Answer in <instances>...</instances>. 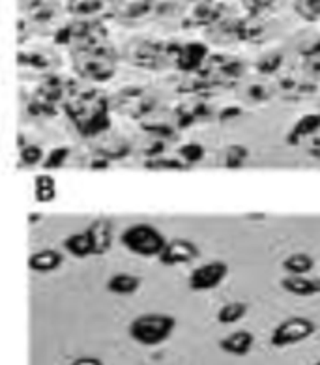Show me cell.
<instances>
[{
    "instance_id": "cell-1",
    "label": "cell",
    "mask_w": 320,
    "mask_h": 365,
    "mask_svg": "<svg viewBox=\"0 0 320 365\" xmlns=\"http://www.w3.org/2000/svg\"><path fill=\"white\" fill-rule=\"evenodd\" d=\"M176 330V319L167 313H145L130 324V337L145 346L165 343Z\"/></svg>"
},
{
    "instance_id": "cell-7",
    "label": "cell",
    "mask_w": 320,
    "mask_h": 365,
    "mask_svg": "<svg viewBox=\"0 0 320 365\" xmlns=\"http://www.w3.org/2000/svg\"><path fill=\"white\" fill-rule=\"evenodd\" d=\"M253 345H255V335L249 330H236L220 341V349L225 354L238 356V358L249 354L253 350Z\"/></svg>"
},
{
    "instance_id": "cell-2",
    "label": "cell",
    "mask_w": 320,
    "mask_h": 365,
    "mask_svg": "<svg viewBox=\"0 0 320 365\" xmlns=\"http://www.w3.org/2000/svg\"><path fill=\"white\" fill-rule=\"evenodd\" d=\"M122 242L131 253L143 257H160L161 250L167 244L165 236L148 223H137V225L128 227L122 235Z\"/></svg>"
},
{
    "instance_id": "cell-9",
    "label": "cell",
    "mask_w": 320,
    "mask_h": 365,
    "mask_svg": "<svg viewBox=\"0 0 320 365\" xmlns=\"http://www.w3.org/2000/svg\"><path fill=\"white\" fill-rule=\"evenodd\" d=\"M249 313V304L247 302L242 300H234V302H227L225 305H221L220 311H217V322L223 326H230L236 324V322H240L245 315Z\"/></svg>"
},
{
    "instance_id": "cell-4",
    "label": "cell",
    "mask_w": 320,
    "mask_h": 365,
    "mask_svg": "<svg viewBox=\"0 0 320 365\" xmlns=\"http://www.w3.org/2000/svg\"><path fill=\"white\" fill-rule=\"evenodd\" d=\"M227 275H229V264L225 260H208L191 272L187 277V285L195 292H206V290L217 289L227 279Z\"/></svg>"
},
{
    "instance_id": "cell-6",
    "label": "cell",
    "mask_w": 320,
    "mask_h": 365,
    "mask_svg": "<svg viewBox=\"0 0 320 365\" xmlns=\"http://www.w3.org/2000/svg\"><path fill=\"white\" fill-rule=\"evenodd\" d=\"M279 285L287 294L298 296V298H311V296L320 294V279L319 277H313L311 274L283 275Z\"/></svg>"
},
{
    "instance_id": "cell-5",
    "label": "cell",
    "mask_w": 320,
    "mask_h": 365,
    "mask_svg": "<svg viewBox=\"0 0 320 365\" xmlns=\"http://www.w3.org/2000/svg\"><path fill=\"white\" fill-rule=\"evenodd\" d=\"M200 255V250L197 244L185 238H176V240L167 242L165 247L161 250L160 260L163 264L169 266H180V264H190L197 257Z\"/></svg>"
},
{
    "instance_id": "cell-8",
    "label": "cell",
    "mask_w": 320,
    "mask_h": 365,
    "mask_svg": "<svg viewBox=\"0 0 320 365\" xmlns=\"http://www.w3.org/2000/svg\"><path fill=\"white\" fill-rule=\"evenodd\" d=\"M281 270L285 275H307L315 270V259L309 253L296 251L281 260Z\"/></svg>"
},
{
    "instance_id": "cell-14",
    "label": "cell",
    "mask_w": 320,
    "mask_h": 365,
    "mask_svg": "<svg viewBox=\"0 0 320 365\" xmlns=\"http://www.w3.org/2000/svg\"><path fill=\"white\" fill-rule=\"evenodd\" d=\"M313 365H320V361H316V364H313Z\"/></svg>"
},
{
    "instance_id": "cell-11",
    "label": "cell",
    "mask_w": 320,
    "mask_h": 365,
    "mask_svg": "<svg viewBox=\"0 0 320 365\" xmlns=\"http://www.w3.org/2000/svg\"><path fill=\"white\" fill-rule=\"evenodd\" d=\"M61 262H62V257L51 250L40 251V253L32 255V259H31V266L38 272L55 270L56 266H61Z\"/></svg>"
},
{
    "instance_id": "cell-13",
    "label": "cell",
    "mask_w": 320,
    "mask_h": 365,
    "mask_svg": "<svg viewBox=\"0 0 320 365\" xmlns=\"http://www.w3.org/2000/svg\"><path fill=\"white\" fill-rule=\"evenodd\" d=\"M71 365H103V361L100 358H94V356H81V358L71 361Z\"/></svg>"
},
{
    "instance_id": "cell-12",
    "label": "cell",
    "mask_w": 320,
    "mask_h": 365,
    "mask_svg": "<svg viewBox=\"0 0 320 365\" xmlns=\"http://www.w3.org/2000/svg\"><path fill=\"white\" fill-rule=\"evenodd\" d=\"M66 245H68V250L71 251V253H76V255H88V253H92V251H96V245H98V242H96L94 236L91 235V232H85V235H76L71 236L70 240L66 242Z\"/></svg>"
},
{
    "instance_id": "cell-3",
    "label": "cell",
    "mask_w": 320,
    "mask_h": 365,
    "mask_svg": "<svg viewBox=\"0 0 320 365\" xmlns=\"http://www.w3.org/2000/svg\"><path fill=\"white\" fill-rule=\"evenodd\" d=\"M316 331V324L307 317L294 315L285 319L275 326L270 335V345L274 349H285V346L300 345Z\"/></svg>"
},
{
    "instance_id": "cell-10",
    "label": "cell",
    "mask_w": 320,
    "mask_h": 365,
    "mask_svg": "<svg viewBox=\"0 0 320 365\" xmlns=\"http://www.w3.org/2000/svg\"><path fill=\"white\" fill-rule=\"evenodd\" d=\"M140 287V279L131 274H116L113 275L107 283V289L113 292V294H133L137 292Z\"/></svg>"
}]
</instances>
